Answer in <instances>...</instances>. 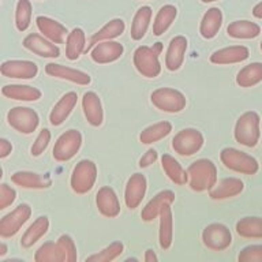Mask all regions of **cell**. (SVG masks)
Masks as SVG:
<instances>
[{
	"label": "cell",
	"instance_id": "52",
	"mask_svg": "<svg viewBox=\"0 0 262 262\" xmlns=\"http://www.w3.org/2000/svg\"><path fill=\"white\" fill-rule=\"evenodd\" d=\"M2 178H3V168L0 167V180H2Z\"/></svg>",
	"mask_w": 262,
	"mask_h": 262
},
{
	"label": "cell",
	"instance_id": "20",
	"mask_svg": "<svg viewBox=\"0 0 262 262\" xmlns=\"http://www.w3.org/2000/svg\"><path fill=\"white\" fill-rule=\"evenodd\" d=\"M188 41L184 36L173 37L165 53V67L168 71H178L183 66Z\"/></svg>",
	"mask_w": 262,
	"mask_h": 262
},
{
	"label": "cell",
	"instance_id": "43",
	"mask_svg": "<svg viewBox=\"0 0 262 262\" xmlns=\"http://www.w3.org/2000/svg\"><path fill=\"white\" fill-rule=\"evenodd\" d=\"M239 262H262V245H250L241 250L237 255Z\"/></svg>",
	"mask_w": 262,
	"mask_h": 262
},
{
	"label": "cell",
	"instance_id": "6",
	"mask_svg": "<svg viewBox=\"0 0 262 262\" xmlns=\"http://www.w3.org/2000/svg\"><path fill=\"white\" fill-rule=\"evenodd\" d=\"M97 165L92 160H81L74 167L70 186L75 194H86L93 188L96 180H97Z\"/></svg>",
	"mask_w": 262,
	"mask_h": 262
},
{
	"label": "cell",
	"instance_id": "28",
	"mask_svg": "<svg viewBox=\"0 0 262 262\" xmlns=\"http://www.w3.org/2000/svg\"><path fill=\"white\" fill-rule=\"evenodd\" d=\"M160 229H159V243L163 250L171 249L173 241V219H172L171 204L164 205L160 212Z\"/></svg>",
	"mask_w": 262,
	"mask_h": 262
},
{
	"label": "cell",
	"instance_id": "48",
	"mask_svg": "<svg viewBox=\"0 0 262 262\" xmlns=\"http://www.w3.org/2000/svg\"><path fill=\"white\" fill-rule=\"evenodd\" d=\"M143 259H145V262H157L159 261V258H157L156 253L150 249L145 251V257H143Z\"/></svg>",
	"mask_w": 262,
	"mask_h": 262
},
{
	"label": "cell",
	"instance_id": "12",
	"mask_svg": "<svg viewBox=\"0 0 262 262\" xmlns=\"http://www.w3.org/2000/svg\"><path fill=\"white\" fill-rule=\"evenodd\" d=\"M124 52V47L118 41H100L90 49V57L97 64H108L120 59Z\"/></svg>",
	"mask_w": 262,
	"mask_h": 262
},
{
	"label": "cell",
	"instance_id": "17",
	"mask_svg": "<svg viewBox=\"0 0 262 262\" xmlns=\"http://www.w3.org/2000/svg\"><path fill=\"white\" fill-rule=\"evenodd\" d=\"M250 56V51L245 45H231L225 48L217 49L210 55L209 60L213 64L225 66L235 64V63H242L247 60Z\"/></svg>",
	"mask_w": 262,
	"mask_h": 262
},
{
	"label": "cell",
	"instance_id": "37",
	"mask_svg": "<svg viewBox=\"0 0 262 262\" xmlns=\"http://www.w3.org/2000/svg\"><path fill=\"white\" fill-rule=\"evenodd\" d=\"M235 231L241 237L262 239V219L261 217H243L235 225Z\"/></svg>",
	"mask_w": 262,
	"mask_h": 262
},
{
	"label": "cell",
	"instance_id": "45",
	"mask_svg": "<svg viewBox=\"0 0 262 262\" xmlns=\"http://www.w3.org/2000/svg\"><path fill=\"white\" fill-rule=\"evenodd\" d=\"M16 198V191L8 184L0 183V210L8 208L10 205L14 204Z\"/></svg>",
	"mask_w": 262,
	"mask_h": 262
},
{
	"label": "cell",
	"instance_id": "31",
	"mask_svg": "<svg viewBox=\"0 0 262 262\" xmlns=\"http://www.w3.org/2000/svg\"><path fill=\"white\" fill-rule=\"evenodd\" d=\"M151 15H153V11L149 6H142L141 8H138V11L135 12L133 22H131L130 36L133 40L139 41L145 37L149 25H150Z\"/></svg>",
	"mask_w": 262,
	"mask_h": 262
},
{
	"label": "cell",
	"instance_id": "47",
	"mask_svg": "<svg viewBox=\"0 0 262 262\" xmlns=\"http://www.w3.org/2000/svg\"><path fill=\"white\" fill-rule=\"evenodd\" d=\"M12 145L8 139L0 138V159H6L11 155Z\"/></svg>",
	"mask_w": 262,
	"mask_h": 262
},
{
	"label": "cell",
	"instance_id": "22",
	"mask_svg": "<svg viewBox=\"0 0 262 262\" xmlns=\"http://www.w3.org/2000/svg\"><path fill=\"white\" fill-rule=\"evenodd\" d=\"M243 190H245V183L239 178H225L217 182L209 190V196L214 201L228 200V198L239 195Z\"/></svg>",
	"mask_w": 262,
	"mask_h": 262
},
{
	"label": "cell",
	"instance_id": "23",
	"mask_svg": "<svg viewBox=\"0 0 262 262\" xmlns=\"http://www.w3.org/2000/svg\"><path fill=\"white\" fill-rule=\"evenodd\" d=\"M78 102V94L75 92H69L61 96V98L55 104L49 114V122L52 126H60L69 118Z\"/></svg>",
	"mask_w": 262,
	"mask_h": 262
},
{
	"label": "cell",
	"instance_id": "24",
	"mask_svg": "<svg viewBox=\"0 0 262 262\" xmlns=\"http://www.w3.org/2000/svg\"><path fill=\"white\" fill-rule=\"evenodd\" d=\"M124 30H126V24H124V20L120 19V18L111 19L110 22H106L98 32H96L93 36L90 37L89 44H86L85 53L90 52V49L93 48L94 45L97 44V42H100V41L118 38V37H120L123 33H124Z\"/></svg>",
	"mask_w": 262,
	"mask_h": 262
},
{
	"label": "cell",
	"instance_id": "33",
	"mask_svg": "<svg viewBox=\"0 0 262 262\" xmlns=\"http://www.w3.org/2000/svg\"><path fill=\"white\" fill-rule=\"evenodd\" d=\"M49 229V220L47 216H40L38 219L33 221V224L26 229V232L22 235L20 239V246L25 249L32 247L36 245L37 242L40 241L41 237L44 236L45 233L48 232Z\"/></svg>",
	"mask_w": 262,
	"mask_h": 262
},
{
	"label": "cell",
	"instance_id": "36",
	"mask_svg": "<svg viewBox=\"0 0 262 262\" xmlns=\"http://www.w3.org/2000/svg\"><path fill=\"white\" fill-rule=\"evenodd\" d=\"M178 15V10L172 4H165L160 8L159 12L156 14V18L153 20V34L157 37L163 36L167 32L169 26L173 24Z\"/></svg>",
	"mask_w": 262,
	"mask_h": 262
},
{
	"label": "cell",
	"instance_id": "40",
	"mask_svg": "<svg viewBox=\"0 0 262 262\" xmlns=\"http://www.w3.org/2000/svg\"><path fill=\"white\" fill-rule=\"evenodd\" d=\"M123 250H124V245L122 242H112L110 246L104 247L101 251L86 258V262H111L116 259L123 253Z\"/></svg>",
	"mask_w": 262,
	"mask_h": 262
},
{
	"label": "cell",
	"instance_id": "51",
	"mask_svg": "<svg viewBox=\"0 0 262 262\" xmlns=\"http://www.w3.org/2000/svg\"><path fill=\"white\" fill-rule=\"evenodd\" d=\"M202 3H213V2H217V0H201Z\"/></svg>",
	"mask_w": 262,
	"mask_h": 262
},
{
	"label": "cell",
	"instance_id": "8",
	"mask_svg": "<svg viewBox=\"0 0 262 262\" xmlns=\"http://www.w3.org/2000/svg\"><path fill=\"white\" fill-rule=\"evenodd\" d=\"M204 135L196 128H183L172 138V149L179 156L190 157L204 146Z\"/></svg>",
	"mask_w": 262,
	"mask_h": 262
},
{
	"label": "cell",
	"instance_id": "15",
	"mask_svg": "<svg viewBox=\"0 0 262 262\" xmlns=\"http://www.w3.org/2000/svg\"><path fill=\"white\" fill-rule=\"evenodd\" d=\"M0 73L6 78L32 79L38 74V67L30 60H6L0 64Z\"/></svg>",
	"mask_w": 262,
	"mask_h": 262
},
{
	"label": "cell",
	"instance_id": "34",
	"mask_svg": "<svg viewBox=\"0 0 262 262\" xmlns=\"http://www.w3.org/2000/svg\"><path fill=\"white\" fill-rule=\"evenodd\" d=\"M86 48V34L81 28L73 29L66 38V57L77 60Z\"/></svg>",
	"mask_w": 262,
	"mask_h": 262
},
{
	"label": "cell",
	"instance_id": "19",
	"mask_svg": "<svg viewBox=\"0 0 262 262\" xmlns=\"http://www.w3.org/2000/svg\"><path fill=\"white\" fill-rule=\"evenodd\" d=\"M36 25L41 34L55 44H63L69 36V30L64 25H61L60 22H57L52 18H48V16H37Z\"/></svg>",
	"mask_w": 262,
	"mask_h": 262
},
{
	"label": "cell",
	"instance_id": "30",
	"mask_svg": "<svg viewBox=\"0 0 262 262\" xmlns=\"http://www.w3.org/2000/svg\"><path fill=\"white\" fill-rule=\"evenodd\" d=\"M161 167H163L165 175L169 178L171 182H173L178 186H183L188 183L187 171L182 167V164L173 157V156L164 153L161 156Z\"/></svg>",
	"mask_w": 262,
	"mask_h": 262
},
{
	"label": "cell",
	"instance_id": "1",
	"mask_svg": "<svg viewBox=\"0 0 262 262\" xmlns=\"http://www.w3.org/2000/svg\"><path fill=\"white\" fill-rule=\"evenodd\" d=\"M188 186L192 191H209L217 183V167L212 160L200 159L187 168Z\"/></svg>",
	"mask_w": 262,
	"mask_h": 262
},
{
	"label": "cell",
	"instance_id": "32",
	"mask_svg": "<svg viewBox=\"0 0 262 262\" xmlns=\"http://www.w3.org/2000/svg\"><path fill=\"white\" fill-rule=\"evenodd\" d=\"M4 97L16 101H37L41 98V92L37 88L29 85H6L2 89Z\"/></svg>",
	"mask_w": 262,
	"mask_h": 262
},
{
	"label": "cell",
	"instance_id": "14",
	"mask_svg": "<svg viewBox=\"0 0 262 262\" xmlns=\"http://www.w3.org/2000/svg\"><path fill=\"white\" fill-rule=\"evenodd\" d=\"M24 47L30 52L36 53L41 57H48V59H56L60 56V49L55 42L49 41L47 37L40 36L37 33H32L24 38Z\"/></svg>",
	"mask_w": 262,
	"mask_h": 262
},
{
	"label": "cell",
	"instance_id": "26",
	"mask_svg": "<svg viewBox=\"0 0 262 262\" xmlns=\"http://www.w3.org/2000/svg\"><path fill=\"white\" fill-rule=\"evenodd\" d=\"M12 183L24 188H34V190H42L49 188L52 186V179L48 175H41L36 172L18 171L11 176Z\"/></svg>",
	"mask_w": 262,
	"mask_h": 262
},
{
	"label": "cell",
	"instance_id": "29",
	"mask_svg": "<svg viewBox=\"0 0 262 262\" xmlns=\"http://www.w3.org/2000/svg\"><path fill=\"white\" fill-rule=\"evenodd\" d=\"M227 34L237 40H251L261 34V26L251 20H233L227 28Z\"/></svg>",
	"mask_w": 262,
	"mask_h": 262
},
{
	"label": "cell",
	"instance_id": "7",
	"mask_svg": "<svg viewBox=\"0 0 262 262\" xmlns=\"http://www.w3.org/2000/svg\"><path fill=\"white\" fill-rule=\"evenodd\" d=\"M82 141L83 138H82L81 131L74 130V128L67 130L55 142L52 150L53 159L59 163H64V161L71 160L81 149Z\"/></svg>",
	"mask_w": 262,
	"mask_h": 262
},
{
	"label": "cell",
	"instance_id": "9",
	"mask_svg": "<svg viewBox=\"0 0 262 262\" xmlns=\"http://www.w3.org/2000/svg\"><path fill=\"white\" fill-rule=\"evenodd\" d=\"M7 123L20 134H33L40 124V116L28 106H15L8 111Z\"/></svg>",
	"mask_w": 262,
	"mask_h": 262
},
{
	"label": "cell",
	"instance_id": "3",
	"mask_svg": "<svg viewBox=\"0 0 262 262\" xmlns=\"http://www.w3.org/2000/svg\"><path fill=\"white\" fill-rule=\"evenodd\" d=\"M259 115L255 111H247L237 118L233 128V137L237 143L246 147L257 146L261 131H259Z\"/></svg>",
	"mask_w": 262,
	"mask_h": 262
},
{
	"label": "cell",
	"instance_id": "16",
	"mask_svg": "<svg viewBox=\"0 0 262 262\" xmlns=\"http://www.w3.org/2000/svg\"><path fill=\"white\" fill-rule=\"evenodd\" d=\"M45 73L48 74L49 77L73 82V83H77V85L81 86L89 85L92 82L90 75L85 71L71 69V67H67V66L57 64V63H48L45 66Z\"/></svg>",
	"mask_w": 262,
	"mask_h": 262
},
{
	"label": "cell",
	"instance_id": "35",
	"mask_svg": "<svg viewBox=\"0 0 262 262\" xmlns=\"http://www.w3.org/2000/svg\"><path fill=\"white\" fill-rule=\"evenodd\" d=\"M172 131V124L167 120H163V122H157L155 124H150L147 126L146 128H143L139 134V141L143 145H151V143H156L161 141L163 138L168 137L171 134Z\"/></svg>",
	"mask_w": 262,
	"mask_h": 262
},
{
	"label": "cell",
	"instance_id": "39",
	"mask_svg": "<svg viewBox=\"0 0 262 262\" xmlns=\"http://www.w3.org/2000/svg\"><path fill=\"white\" fill-rule=\"evenodd\" d=\"M36 262H64V254L57 242H47L34 254Z\"/></svg>",
	"mask_w": 262,
	"mask_h": 262
},
{
	"label": "cell",
	"instance_id": "49",
	"mask_svg": "<svg viewBox=\"0 0 262 262\" xmlns=\"http://www.w3.org/2000/svg\"><path fill=\"white\" fill-rule=\"evenodd\" d=\"M253 15L255 16V18H258V19H262V2H259V3H257L254 6Z\"/></svg>",
	"mask_w": 262,
	"mask_h": 262
},
{
	"label": "cell",
	"instance_id": "21",
	"mask_svg": "<svg viewBox=\"0 0 262 262\" xmlns=\"http://www.w3.org/2000/svg\"><path fill=\"white\" fill-rule=\"evenodd\" d=\"M82 110L86 120L90 126L100 127L104 122V111H102L101 100L97 93L86 92L82 97Z\"/></svg>",
	"mask_w": 262,
	"mask_h": 262
},
{
	"label": "cell",
	"instance_id": "25",
	"mask_svg": "<svg viewBox=\"0 0 262 262\" xmlns=\"http://www.w3.org/2000/svg\"><path fill=\"white\" fill-rule=\"evenodd\" d=\"M173 202H175V192L172 191V190L160 191L159 194H156V195L145 205V208H143L142 212H141V219H142L143 221H146V223H150V221L156 220V219L160 216V212H161V209L164 208V205H172Z\"/></svg>",
	"mask_w": 262,
	"mask_h": 262
},
{
	"label": "cell",
	"instance_id": "10",
	"mask_svg": "<svg viewBox=\"0 0 262 262\" xmlns=\"http://www.w3.org/2000/svg\"><path fill=\"white\" fill-rule=\"evenodd\" d=\"M202 243L212 251H224L232 243V233L227 225L212 223L202 231Z\"/></svg>",
	"mask_w": 262,
	"mask_h": 262
},
{
	"label": "cell",
	"instance_id": "50",
	"mask_svg": "<svg viewBox=\"0 0 262 262\" xmlns=\"http://www.w3.org/2000/svg\"><path fill=\"white\" fill-rule=\"evenodd\" d=\"M7 251H8L7 245H6V243H2V242H0V257H3V255H6V254H7Z\"/></svg>",
	"mask_w": 262,
	"mask_h": 262
},
{
	"label": "cell",
	"instance_id": "41",
	"mask_svg": "<svg viewBox=\"0 0 262 262\" xmlns=\"http://www.w3.org/2000/svg\"><path fill=\"white\" fill-rule=\"evenodd\" d=\"M32 3L30 0H18L15 8V25L19 32H25L32 20Z\"/></svg>",
	"mask_w": 262,
	"mask_h": 262
},
{
	"label": "cell",
	"instance_id": "13",
	"mask_svg": "<svg viewBox=\"0 0 262 262\" xmlns=\"http://www.w3.org/2000/svg\"><path fill=\"white\" fill-rule=\"evenodd\" d=\"M147 180L142 173H134L128 178L124 188V202L130 210H134L141 205L143 196L146 194Z\"/></svg>",
	"mask_w": 262,
	"mask_h": 262
},
{
	"label": "cell",
	"instance_id": "27",
	"mask_svg": "<svg viewBox=\"0 0 262 262\" xmlns=\"http://www.w3.org/2000/svg\"><path fill=\"white\" fill-rule=\"evenodd\" d=\"M223 25V12L220 8L212 7L205 12L200 24V33L205 40H212L217 36V33Z\"/></svg>",
	"mask_w": 262,
	"mask_h": 262
},
{
	"label": "cell",
	"instance_id": "38",
	"mask_svg": "<svg viewBox=\"0 0 262 262\" xmlns=\"http://www.w3.org/2000/svg\"><path fill=\"white\" fill-rule=\"evenodd\" d=\"M262 82V63L254 61L245 66L236 75V83L241 88H253Z\"/></svg>",
	"mask_w": 262,
	"mask_h": 262
},
{
	"label": "cell",
	"instance_id": "53",
	"mask_svg": "<svg viewBox=\"0 0 262 262\" xmlns=\"http://www.w3.org/2000/svg\"><path fill=\"white\" fill-rule=\"evenodd\" d=\"M259 48H261V52H262V41H261V44H259Z\"/></svg>",
	"mask_w": 262,
	"mask_h": 262
},
{
	"label": "cell",
	"instance_id": "18",
	"mask_svg": "<svg viewBox=\"0 0 262 262\" xmlns=\"http://www.w3.org/2000/svg\"><path fill=\"white\" fill-rule=\"evenodd\" d=\"M96 206L104 217L115 219L120 214V202L116 192L110 186H102L96 194Z\"/></svg>",
	"mask_w": 262,
	"mask_h": 262
},
{
	"label": "cell",
	"instance_id": "11",
	"mask_svg": "<svg viewBox=\"0 0 262 262\" xmlns=\"http://www.w3.org/2000/svg\"><path fill=\"white\" fill-rule=\"evenodd\" d=\"M32 216V208L28 204L18 205L12 212L0 219V236L7 239L19 232V229L26 224Z\"/></svg>",
	"mask_w": 262,
	"mask_h": 262
},
{
	"label": "cell",
	"instance_id": "4",
	"mask_svg": "<svg viewBox=\"0 0 262 262\" xmlns=\"http://www.w3.org/2000/svg\"><path fill=\"white\" fill-rule=\"evenodd\" d=\"M220 160L227 169L242 175H255L259 171V164L255 157L235 147H224L220 151Z\"/></svg>",
	"mask_w": 262,
	"mask_h": 262
},
{
	"label": "cell",
	"instance_id": "2",
	"mask_svg": "<svg viewBox=\"0 0 262 262\" xmlns=\"http://www.w3.org/2000/svg\"><path fill=\"white\" fill-rule=\"evenodd\" d=\"M163 52V44L156 42L153 47L141 45L134 51L133 55V63L135 70L145 78H156L161 73V64H160L159 56Z\"/></svg>",
	"mask_w": 262,
	"mask_h": 262
},
{
	"label": "cell",
	"instance_id": "5",
	"mask_svg": "<svg viewBox=\"0 0 262 262\" xmlns=\"http://www.w3.org/2000/svg\"><path fill=\"white\" fill-rule=\"evenodd\" d=\"M151 104L157 110L167 112V114H178L186 108L187 100L182 92L172 88H159L151 92Z\"/></svg>",
	"mask_w": 262,
	"mask_h": 262
},
{
	"label": "cell",
	"instance_id": "42",
	"mask_svg": "<svg viewBox=\"0 0 262 262\" xmlns=\"http://www.w3.org/2000/svg\"><path fill=\"white\" fill-rule=\"evenodd\" d=\"M57 245L60 246L61 251L64 254V262H75L78 259L77 246L74 243L73 237L70 235H61L57 239Z\"/></svg>",
	"mask_w": 262,
	"mask_h": 262
},
{
	"label": "cell",
	"instance_id": "46",
	"mask_svg": "<svg viewBox=\"0 0 262 262\" xmlns=\"http://www.w3.org/2000/svg\"><path fill=\"white\" fill-rule=\"evenodd\" d=\"M159 159V153L155 149H149L145 155L139 159V168H147L150 167L151 164H155Z\"/></svg>",
	"mask_w": 262,
	"mask_h": 262
},
{
	"label": "cell",
	"instance_id": "44",
	"mask_svg": "<svg viewBox=\"0 0 262 262\" xmlns=\"http://www.w3.org/2000/svg\"><path fill=\"white\" fill-rule=\"evenodd\" d=\"M49 142H51V131L48 128H42L40 131V134L37 135L36 141L33 143L32 146V155L34 157H38L47 150V147H48Z\"/></svg>",
	"mask_w": 262,
	"mask_h": 262
}]
</instances>
